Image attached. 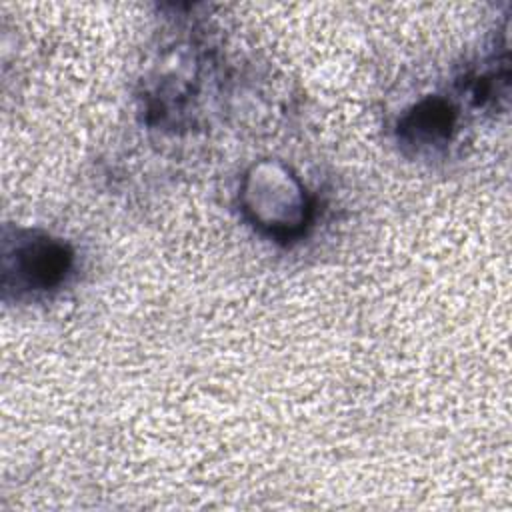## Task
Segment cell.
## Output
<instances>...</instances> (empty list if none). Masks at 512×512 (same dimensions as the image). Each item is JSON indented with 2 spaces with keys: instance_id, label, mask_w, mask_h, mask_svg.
<instances>
[{
  "instance_id": "1",
  "label": "cell",
  "mask_w": 512,
  "mask_h": 512,
  "mask_svg": "<svg viewBox=\"0 0 512 512\" xmlns=\"http://www.w3.org/2000/svg\"><path fill=\"white\" fill-rule=\"evenodd\" d=\"M242 206L258 228L276 238L300 234L310 212L306 188L284 166L272 162H262L246 174Z\"/></svg>"
},
{
  "instance_id": "2",
  "label": "cell",
  "mask_w": 512,
  "mask_h": 512,
  "mask_svg": "<svg viewBox=\"0 0 512 512\" xmlns=\"http://www.w3.org/2000/svg\"><path fill=\"white\" fill-rule=\"evenodd\" d=\"M68 246L48 234L18 232L16 242L4 248V282L14 278L18 290L44 292L58 286L70 270Z\"/></svg>"
},
{
  "instance_id": "3",
  "label": "cell",
  "mask_w": 512,
  "mask_h": 512,
  "mask_svg": "<svg viewBox=\"0 0 512 512\" xmlns=\"http://www.w3.org/2000/svg\"><path fill=\"white\" fill-rule=\"evenodd\" d=\"M454 126V112L448 102L428 98L416 104L400 122L402 140L416 148L440 146L450 140Z\"/></svg>"
}]
</instances>
